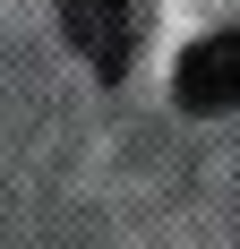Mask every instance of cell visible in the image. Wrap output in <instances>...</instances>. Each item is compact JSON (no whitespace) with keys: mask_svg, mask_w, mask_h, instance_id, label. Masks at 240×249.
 I'll use <instances>...</instances> for the list:
<instances>
[{"mask_svg":"<svg viewBox=\"0 0 240 249\" xmlns=\"http://www.w3.org/2000/svg\"><path fill=\"white\" fill-rule=\"evenodd\" d=\"M60 35L95 77H120L137 60V0H60Z\"/></svg>","mask_w":240,"mask_h":249,"instance_id":"obj_1","label":"cell"},{"mask_svg":"<svg viewBox=\"0 0 240 249\" xmlns=\"http://www.w3.org/2000/svg\"><path fill=\"white\" fill-rule=\"evenodd\" d=\"M171 95L189 103V112H240V26L206 35V43H197L189 60H180Z\"/></svg>","mask_w":240,"mask_h":249,"instance_id":"obj_2","label":"cell"}]
</instances>
